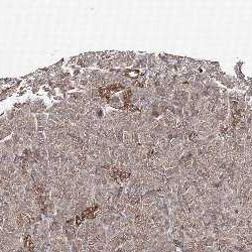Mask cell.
<instances>
[{
  "instance_id": "1",
  "label": "cell",
  "mask_w": 252,
  "mask_h": 252,
  "mask_svg": "<svg viewBox=\"0 0 252 252\" xmlns=\"http://www.w3.org/2000/svg\"><path fill=\"white\" fill-rule=\"evenodd\" d=\"M34 116H35L37 127H46L48 122V115L45 113H38V114H35Z\"/></svg>"
},
{
  "instance_id": "8",
  "label": "cell",
  "mask_w": 252,
  "mask_h": 252,
  "mask_svg": "<svg viewBox=\"0 0 252 252\" xmlns=\"http://www.w3.org/2000/svg\"><path fill=\"white\" fill-rule=\"evenodd\" d=\"M120 99L117 97V96H115V97H112L111 99H110V102H109V105L110 106H113V107H119L120 105Z\"/></svg>"
},
{
  "instance_id": "5",
  "label": "cell",
  "mask_w": 252,
  "mask_h": 252,
  "mask_svg": "<svg viewBox=\"0 0 252 252\" xmlns=\"http://www.w3.org/2000/svg\"><path fill=\"white\" fill-rule=\"evenodd\" d=\"M15 113H16V110L14 108L10 109V110H8L6 112V118H7L8 121H11V120H13L15 118Z\"/></svg>"
},
{
  "instance_id": "13",
  "label": "cell",
  "mask_w": 252,
  "mask_h": 252,
  "mask_svg": "<svg viewBox=\"0 0 252 252\" xmlns=\"http://www.w3.org/2000/svg\"><path fill=\"white\" fill-rule=\"evenodd\" d=\"M6 136H7V135H6V133L4 132V131H3L2 129H0V141H1V140H3V139L6 137Z\"/></svg>"
},
{
  "instance_id": "7",
  "label": "cell",
  "mask_w": 252,
  "mask_h": 252,
  "mask_svg": "<svg viewBox=\"0 0 252 252\" xmlns=\"http://www.w3.org/2000/svg\"><path fill=\"white\" fill-rule=\"evenodd\" d=\"M21 155L26 157V158H32V157H34V153H32V150H31L30 147H26L23 150V152H22V154H21Z\"/></svg>"
},
{
  "instance_id": "4",
  "label": "cell",
  "mask_w": 252,
  "mask_h": 252,
  "mask_svg": "<svg viewBox=\"0 0 252 252\" xmlns=\"http://www.w3.org/2000/svg\"><path fill=\"white\" fill-rule=\"evenodd\" d=\"M69 95L74 97V99L76 100V103L77 102H82V100L84 99V97H85L84 92H73V93H71Z\"/></svg>"
},
{
  "instance_id": "14",
  "label": "cell",
  "mask_w": 252,
  "mask_h": 252,
  "mask_svg": "<svg viewBox=\"0 0 252 252\" xmlns=\"http://www.w3.org/2000/svg\"><path fill=\"white\" fill-rule=\"evenodd\" d=\"M76 64L78 65V66H81V67H85V66H84V62H83V60H82L81 58H79V59H78V61H77V63H76Z\"/></svg>"
},
{
  "instance_id": "3",
  "label": "cell",
  "mask_w": 252,
  "mask_h": 252,
  "mask_svg": "<svg viewBox=\"0 0 252 252\" xmlns=\"http://www.w3.org/2000/svg\"><path fill=\"white\" fill-rule=\"evenodd\" d=\"M46 128L49 129V130H51V131H56V132H59V125L52 121L50 119H48V122H47V125H46Z\"/></svg>"
},
{
  "instance_id": "9",
  "label": "cell",
  "mask_w": 252,
  "mask_h": 252,
  "mask_svg": "<svg viewBox=\"0 0 252 252\" xmlns=\"http://www.w3.org/2000/svg\"><path fill=\"white\" fill-rule=\"evenodd\" d=\"M237 97H238V92L232 91L228 93V98L229 101H237Z\"/></svg>"
},
{
  "instance_id": "17",
  "label": "cell",
  "mask_w": 252,
  "mask_h": 252,
  "mask_svg": "<svg viewBox=\"0 0 252 252\" xmlns=\"http://www.w3.org/2000/svg\"><path fill=\"white\" fill-rule=\"evenodd\" d=\"M76 60H78V58H77V57H75V58H73V59H72V60H71V61H70V63H74V62H75V61H76Z\"/></svg>"
},
{
  "instance_id": "2",
  "label": "cell",
  "mask_w": 252,
  "mask_h": 252,
  "mask_svg": "<svg viewBox=\"0 0 252 252\" xmlns=\"http://www.w3.org/2000/svg\"><path fill=\"white\" fill-rule=\"evenodd\" d=\"M97 65L101 69H109L112 67V62L111 60H108V59H100L99 62L97 63Z\"/></svg>"
},
{
  "instance_id": "16",
  "label": "cell",
  "mask_w": 252,
  "mask_h": 252,
  "mask_svg": "<svg viewBox=\"0 0 252 252\" xmlns=\"http://www.w3.org/2000/svg\"><path fill=\"white\" fill-rule=\"evenodd\" d=\"M3 223H4V217L0 214V227L3 226Z\"/></svg>"
},
{
  "instance_id": "10",
  "label": "cell",
  "mask_w": 252,
  "mask_h": 252,
  "mask_svg": "<svg viewBox=\"0 0 252 252\" xmlns=\"http://www.w3.org/2000/svg\"><path fill=\"white\" fill-rule=\"evenodd\" d=\"M6 168H7V170L9 171V173H10V174H13V173H15V172H16V168L14 167L13 162H11V163L7 164Z\"/></svg>"
},
{
  "instance_id": "11",
  "label": "cell",
  "mask_w": 252,
  "mask_h": 252,
  "mask_svg": "<svg viewBox=\"0 0 252 252\" xmlns=\"http://www.w3.org/2000/svg\"><path fill=\"white\" fill-rule=\"evenodd\" d=\"M132 141L134 142L135 144H138V143H139V135L137 134V132H135V133L132 134Z\"/></svg>"
},
{
  "instance_id": "15",
  "label": "cell",
  "mask_w": 252,
  "mask_h": 252,
  "mask_svg": "<svg viewBox=\"0 0 252 252\" xmlns=\"http://www.w3.org/2000/svg\"><path fill=\"white\" fill-rule=\"evenodd\" d=\"M246 96H247V97H251V96H252V88L247 89V91H246Z\"/></svg>"
},
{
  "instance_id": "6",
  "label": "cell",
  "mask_w": 252,
  "mask_h": 252,
  "mask_svg": "<svg viewBox=\"0 0 252 252\" xmlns=\"http://www.w3.org/2000/svg\"><path fill=\"white\" fill-rule=\"evenodd\" d=\"M229 110H230V112L238 111V102L237 101H230L229 102Z\"/></svg>"
},
{
  "instance_id": "12",
  "label": "cell",
  "mask_w": 252,
  "mask_h": 252,
  "mask_svg": "<svg viewBox=\"0 0 252 252\" xmlns=\"http://www.w3.org/2000/svg\"><path fill=\"white\" fill-rule=\"evenodd\" d=\"M123 138H124V141H127V140H132V134H131V133H128V132H124V134H123Z\"/></svg>"
},
{
  "instance_id": "19",
  "label": "cell",
  "mask_w": 252,
  "mask_h": 252,
  "mask_svg": "<svg viewBox=\"0 0 252 252\" xmlns=\"http://www.w3.org/2000/svg\"><path fill=\"white\" fill-rule=\"evenodd\" d=\"M251 105V111H252V104H250Z\"/></svg>"
},
{
  "instance_id": "18",
  "label": "cell",
  "mask_w": 252,
  "mask_h": 252,
  "mask_svg": "<svg viewBox=\"0 0 252 252\" xmlns=\"http://www.w3.org/2000/svg\"><path fill=\"white\" fill-rule=\"evenodd\" d=\"M54 99H57V100H62V97H54Z\"/></svg>"
}]
</instances>
